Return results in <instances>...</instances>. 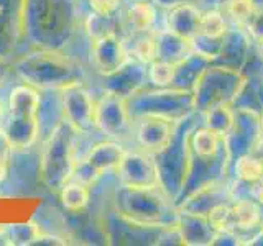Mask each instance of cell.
<instances>
[{"instance_id":"1","label":"cell","mask_w":263,"mask_h":246,"mask_svg":"<svg viewBox=\"0 0 263 246\" xmlns=\"http://www.w3.org/2000/svg\"><path fill=\"white\" fill-rule=\"evenodd\" d=\"M78 27V0H22L23 38L36 49L63 51Z\"/></svg>"},{"instance_id":"2","label":"cell","mask_w":263,"mask_h":246,"mask_svg":"<svg viewBox=\"0 0 263 246\" xmlns=\"http://www.w3.org/2000/svg\"><path fill=\"white\" fill-rule=\"evenodd\" d=\"M114 205L119 218L130 227L146 230L176 227V203L163 187L137 189L120 186L114 194Z\"/></svg>"},{"instance_id":"3","label":"cell","mask_w":263,"mask_h":246,"mask_svg":"<svg viewBox=\"0 0 263 246\" xmlns=\"http://www.w3.org/2000/svg\"><path fill=\"white\" fill-rule=\"evenodd\" d=\"M13 72L22 82L38 90L61 89L84 77L81 66L63 51L36 49L15 61Z\"/></svg>"},{"instance_id":"4","label":"cell","mask_w":263,"mask_h":246,"mask_svg":"<svg viewBox=\"0 0 263 246\" xmlns=\"http://www.w3.org/2000/svg\"><path fill=\"white\" fill-rule=\"evenodd\" d=\"M4 136L10 150H28L40 138V90L28 84L12 89Z\"/></svg>"},{"instance_id":"5","label":"cell","mask_w":263,"mask_h":246,"mask_svg":"<svg viewBox=\"0 0 263 246\" xmlns=\"http://www.w3.org/2000/svg\"><path fill=\"white\" fill-rule=\"evenodd\" d=\"M78 133L71 128L68 121L60 127L45 139L40 154V180L49 191L60 192L61 187L69 182L78 168L74 156V136Z\"/></svg>"},{"instance_id":"6","label":"cell","mask_w":263,"mask_h":246,"mask_svg":"<svg viewBox=\"0 0 263 246\" xmlns=\"http://www.w3.org/2000/svg\"><path fill=\"white\" fill-rule=\"evenodd\" d=\"M242 71L226 66H205L193 86V110L202 113L217 105H232L247 84Z\"/></svg>"},{"instance_id":"7","label":"cell","mask_w":263,"mask_h":246,"mask_svg":"<svg viewBox=\"0 0 263 246\" xmlns=\"http://www.w3.org/2000/svg\"><path fill=\"white\" fill-rule=\"evenodd\" d=\"M128 112L132 118L140 115H160V117L179 121L193 110V90L179 87H164L153 90H140L128 100Z\"/></svg>"},{"instance_id":"8","label":"cell","mask_w":263,"mask_h":246,"mask_svg":"<svg viewBox=\"0 0 263 246\" xmlns=\"http://www.w3.org/2000/svg\"><path fill=\"white\" fill-rule=\"evenodd\" d=\"M60 92L64 121H68L76 133H87L96 128V100L89 90L82 86V80L61 87Z\"/></svg>"},{"instance_id":"9","label":"cell","mask_w":263,"mask_h":246,"mask_svg":"<svg viewBox=\"0 0 263 246\" xmlns=\"http://www.w3.org/2000/svg\"><path fill=\"white\" fill-rule=\"evenodd\" d=\"M94 123L99 131L109 138H120L132 127V115L125 98L112 92H104V95L96 102Z\"/></svg>"},{"instance_id":"10","label":"cell","mask_w":263,"mask_h":246,"mask_svg":"<svg viewBox=\"0 0 263 246\" xmlns=\"http://www.w3.org/2000/svg\"><path fill=\"white\" fill-rule=\"evenodd\" d=\"M135 121V139L140 150L148 154H158L171 143L178 123L160 115H140L132 118Z\"/></svg>"},{"instance_id":"11","label":"cell","mask_w":263,"mask_h":246,"mask_svg":"<svg viewBox=\"0 0 263 246\" xmlns=\"http://www.w3.org/2000/svg\"><path fill=\"white\" fill-rule=\"evenodd\" d=\"M115 172H117L120 186L137 189L161 187L153 154L145 151H127L125 158L122 159Z\"/></svg>"},{"instance_id":"12","label":"cell","mask_w":263,"mask_h":246,"mask_svg":"<svg viewBox=\"0 0 263 246\" xmlns=\"http://www.w3.org/2000/svg\"><path fill=\"white\" fill-rule=\"evenodd\" d=\"M128 59L130 54L127 45L123 43L119 33H109L105 36L92 39L90 61H92V66L102 77L120 69Z\"/></svg>"},{"instance_id":"13","label":"cell","mask_w":263,"mask_h":246,"mask_svg":"<svg viewBox=\"0 0 263 246\" xmlns=\"http://www.w3.org/2000/svg\"><path fill=\"white\" fill-rule=\"evenodd\" d=\"M146 82V64L130 57L120 69L104 76V90L128 100L132 95L145 89Z\"/></svg>"},{"instance_id":"14","label":"cell","mask_w":263,"mask_h":246,"mask_svg":"<svg viewBox=\"0 0 263 246\" xmlns=\"http://www.w3.org/2000/svg\"><path fill=\"white\" fill-rule=\"evenodd\" d=\"M22 38V0H0V59L10 57Z\"/></svg>"},{"instance_id":"15","label":"cell","mask_w":263,"mask_h":246,"mask_svg":"<svg viewBox=\"0 0 263 246\" xmlns=\"http://www.w3.org/2000/svg\"><path fill=\"white\" fill-rule=\"evenodd\" d=\"M201 15L202 8L191 0L178 2L168 7L166 15H164V30L186 39H193L197 35V30H199Z\"/></svg>"},{"instance_id":"16","label":"cell","mask_w":263,"mask_h":246,"mask_svg":"<svg viewBox=\"0 0 263 246\" xmlns=\"http://www.w3.org/2000/svg\"><path fill=\"white\" fill-rule=\"evenodd\" d=\"M176 230L181 238V244H211L214 236V230L209 225L208 217L184 210H178Z\"/></svg>"},{"instance_id":"17","label":"cell","mask_w":263,"mask_h":246,"mask_svg":"<svg viewBox=\"0 0 263 246\" xmlns=\"http://www.w3.org/2000/svg\"><path fill=\"white\" fill-rule=\"evenodd\" d=\"M187 145H189V153L196 159L217 161L222 156H226L224 138L204 125L191 128Z\"/></svg>"},{"instance_id":"18","label":"cell","mask_w":263,"mask_h":246,"mask_svg":"<svg viewBox=\"0 0 263 246\" xmlns=\"http://www.w3.org/2000/svg\"><path fill=\"white\" fill-rule=\"evenodd\" d=\"M127 150L117 141H101L90 148V151L84 158V162L94 171L97 177L104 176L105 172L117 171L122 159L125 158Z\"/></svg>"},{"instance_id":"19","label":"cell","mask_w":263,"mask_h":246,"mask_svg":"<svg viewBox=\"0 0 263 246\" xmlns=\"http://www.w3.org/2000/svg\"><path fill=\"white\" fill-rule=\"evenodd\" d=\"M230 213H232V228L238 233L255 232L261 227L263 207L250 195L235 197L230 200Z\"/></svg>"},{"instance_id":"20","label":"cell","mask_w":263,"mask_h":246,"mask_svg":"<svg viewBox=\"0 0 263 246\" xmlns=\"http://www.w3.org/2000/svg\"><path fill=\"white\" fill-rule=\"evenodd\" d=\"M193 54L191 39L175 35L164 28L156 30V59L179 66Z\"/></svg>"},{"instance_id":"21","label":"cell","mask_w":263,"mask_h":246,"mask_svg":"<svg viewBox=\"0 0 263 246\" xmlns=\"http://www.w3.org/2000/svg\"><path fill=\"white\" fill-rule=\"evenodd\" d=\"M123 20L132 35L152 31L158 22V8L153 0H135L134 4L128 5Z\"/></svg>"},{"instance_id":"22","label":"cell","mask_w":263,"mask_h":246,"mask_svg":"<svg viewBox=\"0 0 263 246\" xmlns=\"http://www.w3.org/2000/svg\"><path fill=\"white\" fill-rule=\"evenodd\" d=\"M234 169V180L240 187H252L263 180V156L249 151L230 162Z\"/></svg>"},{"instance_id":"23","label":"cell","mask_w":263,"mask_h":246,"mask_svg":"<svg viewBox=\"0 0 263 246\" xmlns=\"http://www.w3.org/2000/svg\"><path fill=\"white\" fill-rule=\"evenodd\" d=\"M202 115V125L216 131L217 135L226 138L235 125V109L232 105H217L205 110Z\"/></svg>"},{"instance_id":"24","label":"cell","mask_w":263,"mask_h":246,"mask_svg":"<svg viewBox=\"0 0 263 246\" xmlns=\"http://www.w3.org/2000/svg\"><path fill=\"white\" fill-rule=\"evenodd\" d=\"M229 30H230V23L227 22L226 15L222 13L220 8H205V10H202L199 30H197V35L199 36L220 41Z\"/></svg>"},{"instance_id":"25","label":"cell","mask_w":263,"mask_h":246,"mask_svg":"<svg viewBox=\"0 0 263 246\" xmlns=\"http://www.w3.org/2000/svg\"><path fill=\"white\" fill-rule=\"evenodd\" d=\"M60 200L63 207L69 212H81L84 210L89 200H90V191L89 186L81 182V180L71 179L69 182H66L60 191Z\"/></svg>"},{"instance_id":"26","label":"cell","mask_w":263,"mask_h":246,"mask_svg":"<svg viewBox=\"0 0 263 246\" xmlns=\"http://www.w3.org/2000/svg\"><path fill=\"white\" fill-rule=\"evenodd\" d=\"M219 8L226 15L230 27L245 30L258 7L255 4V0H226Z\"/></svg>"},{"instance_id":"27","label":"cell","mask_w":263,"mask_h":246,"mask_svg":"<svg viewBox=\"0 0 263 246\" xmlns=\"http://www.w3.org/2000/svg\"><path fill=\"white\" fill-rule=\"evenodd\" d=\"M130 57L150 64L156 59V30L145 33H134L132 35V45L127 46Z\"/></svg>"},{"instance_id":"28","label":"cell","mask_w":263,"mask_h":246,"mask_svg":"<svg viewBox=\"0 0 263 246\" xmlns=\"http://www.w3.org/2000/svg\"><path fill=\"white\" fill-rule=\"evenodd\" d=\"M178 66L161 59H155L150 64H146V77L148 82L155 89H164L175 86Z\"/></svg>"},{"instance_id":"29","label":"cell","mask_w":263,"mask_h":246,"mask_svg":"<svg viewBox=\"0 0 263 246\" xmlns=\"http://www.w3.org/2000/svg\"><path fill=\"white\" fill-rule=\"evenodd\" d=\"M41 235V230L36 223L33 221H27V223H16V225H8L7 236L8 243L16 244V246H30L36 241V238Z\"/></svg>"},{"instance_id":"30","label":"cell","mask_w":263,"mask_h":246,"mask_svg":"<svg viewBox=\"0 0 263 246\" xmlns=\"http://www.w3.org/2000/svg\"><path fill=\"white\" fill-rule=\"evenodd\" d=\"M208 221L211 228L216 232H226V230L232 228V213H230V200L219 202L208 212Z\"/></svg>"},{"instance_id":"31","label":"cell","mask_w":263,"mask_h":246,"mask_svg":"<svg viewBox=\"0 0 263 246\" xmlns=\"http://www.w3.org/2000/svg\"><path fill=\"white\" fill-rule=\"evenodd\" d=\"M86 28H87V33L90 36V41L109 35V33H117L114 15L112 16H104V15H99V13H94V12L89 15V18L86 22Z\"/></svg>"},{"instance_id":"32","label":"cell","mask_w":263,"mask_h":246,"mask_svg":"<svg viewBox=\"0 0 263 246\" xmlns=\"http://www.w3.org/2000/svg\"><path fill=\"white\" fill-rule=\"evenodd\" d=\"M245 31H247V35L250 36V39L255 41V43L263 39V7H258L257 10H255L252 20L245 27Z\"/></svg>"},{"instance_id":"33","label":"cell","mask_w":263,"mask_h":246,"mask_svg":"<svg viewBox=\"0 0 263 246\" xmlns=\"http://www.w3.org/2000/svg\"><path fill=\"white\" fill-rule=\"evenodd\" d=\"M90 10L94 13L104 15V16H112L119 10L122 0H87Z\"/></svg>"},{"instance_id":"34","label":"cell","mask_w":263,"mask_h":246,"mask_svg":"<svg viewBox=\"0 0 263 246\" xmlns=\"http://www.w3.org/2000/svg\"><path fill=\"white\" fill-rule=\"evenodd\" d=\"M33 244H53V246H58V244H66L64 240H61L60 236H54V235H43L41 233L38 238H36V241L33 243Z\"/></svg>"},{"instance_id":"35","label":"cell","mask_w":263,"mask_h":246,"mask_svg":"<svg viewBox=\"0 0 263 246\" xmlns=\"http://www.w3.org/2000/svg\"><path fill=\"white\" fill-rule=\"evenodd\" d=\"M8 151L10 150H0V182H4L8 174Z\"/></svg>"},{"instance_id":"36","label":"cell","mask_w":263,"mask_h":246,"mask_svg":"<svg viewBox=\"0 0 263 246\" xmlns=\"http://www.w3.org/2000/svg\"><path fill=\"white\" fill-rule=\"evenodd\" d=\"M249 195L252 197L253 200H257L261 207H263V180L258 184H255L249 189Z\"/></svg>"},{"instance_id":"37","label":"cell","mask_w":263,"mask_h":246,"mask_svg":"<svg viewBox=\"0 0 263 246\" xmlns=\"http://www.w3.org/2000/svg\"><path fill=\"white\" fill-rule=\"evenodd\" d=\"M8 74H10V66L7 64L5 59H0V89H2L4 84L7 82Z\"/></svg>"},{"instance_id":"38","label":"cell","mask_w":263,"mask_h":246,"mask_svg":"<svg viewBox=\"0 0 263 246\" xmlns=\"http://www.w3.org/2000/svg\"><path fill=\"white\" fill-rule=\"evenodd\" d=\"M258 123H260V133H261V138H263V110L260 112V117H258Z\"/></svg>"},{"instance_id":"39","label":"cell","mask_w":263,"mask_h":246,"mask_svg":"<svg viewBox=\"0 0 263 246\" xmlns=\"http://www.w3.org/2000/svg\"><path fill=\"white\" fill-rule=\"evenodd\" d=\"M7 230H8V225H0V236H5Z\"/></svg>"},{"instance_id":"40","label":"cell","mask_w":263,"mask_h":246,"mask_svg":"<svg viewBox=\"0 0 263 246\" xmlns=\"http://www.w3.org/2000/svg\"><path fill=\"white\" fill-rule=\"evenodd\" d=\"M257 45H258V49H260V54L263 56V39L257 41Z\"/></svg>"},{"instance_id":"41","label":"cell","mask_w":263,"mask_h":246,"mask_svg":"<svg viewBox=\"0 0 263 246\" xmlns=\"http://www.w3.org/2000/svg\"><path fill=\"white\" fill-rule=\"evenodd\" d=\"M261 94H263V82H261Z\"/></svg>"}]
</instances>
